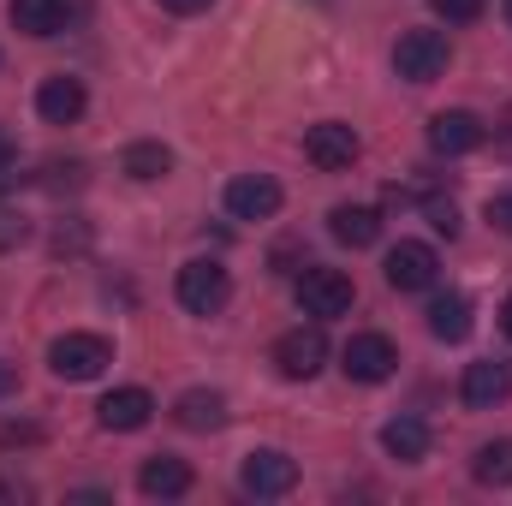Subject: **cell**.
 Instances as JSON below:
<instances>
[{
    "label": "cell",
    "instance_id": "cell-1",
    "mask_svg": "<svg viewBox=\"0 0 512 506\" xmlns=\"http://www.w3.org/2000/svg\"><path fill=\"white\" fill-rule=\"evenodd\" d=\"M447 66H453V48L441 30H405L393 48V72L405 84H435V78H447Z\"/></svg>",
    "mask_w": 512,
    "mask_h": 506
},
{
    "label": "cell",
    "instance_id": "cell-2",
    "mask_svg": "<svg viewBox=\"0 0 512 506\" xmlns=\"http://www.w3.org/2000/svg\"><path fill=\"white\" fill-rule=\"evenodd\" d=\"M108 364H114V346L102 334H60L48 346V370L60 381H96Z\"/></svg>",
    "mask_w": 512,
    "mask_h": 506
},
{
    "label": "cell",
    "instance_id": "cell-3",
    "mask_svg": "<svg viewBox=\"0 0 512 506\" xmlns=\"http://www.w3.org/2000/svg\"><path fill=\"white\" fill-rule=\"evenodd\" d=\"M239 489L256 495V501L292 495L298 489V459H286L280 447H256V453H245V465H239Z\"/></svg>",
    "mask_w": 512,
    "mask_h": 506
},
{
    "label": "cell",
    "instance_id": "cell-4",
    "mask_svg": "<svg viewBox=\"0 0 512 506\" xmlns=\"http://www.w3.org/2000/svg\"><path fill=\"white\" fill-rule=\"evenodd\" d=\"M358 155H364V137L346 126V120H322V126L304 131V161L316 173H346Z\"/></svg>",
    "mask_w": 512,
    "mask_h": 506
},
{
    "label": "cell",
    "instance_id": "cell-5",
    "mask_svg": "<svg viewBox=\"0 0 512 506\" xmlns=\"http://www.w3.org/2000/svg\"><path fill=\"white\" fill-rule=\"evenodd\" d=\"M322 364H328V334H322V328H286V334L274 340V370L286 381L322 376Z\"/></svg>",
    "mask_w": 512,
    "mask_h": 506
},
{
    "label": "cell",
    "instance_id": "cell-6",
    "mask_svg": "<svg viewBox=\"0 0 512 506\" xmlns=\"http://www.w3.org/2000/svg\"><path fill=\"white\" fill-rule=\"evenodd\" d=\"M227 298H233V280L221 262H185L179 268V304L191 316H215V310H227Z\"/></svg>",
    "mask_w": 512,
    "mask_h": 506
},
{
    "label": "cell",
    "instance_id": "cell-7",
    "mask_svg": "<svg viewBox=\"0 0 512 506\" xmlns=\"http://www.w3.org/2000/svg\"><path fill=\"white\" fill-rule=\"evenodd\" d=\"M352 274H340V268H304V280H298V304H304V316H316V322H328V316H346L352 310Z\"/></svg>",
    "mask_w": 512,
    "mask_h": 506
},
{
    "label": "cell",
    "instance_id": "cell-8",
    "mask_svg": "<svg viewBox=\"0 0 512 506\" xmlns=\"http://www.w3.org/2000/svg\"><path fill=\"white\" fill-rule=\"evenodd\" d=\"M340 370L352 381H364V387H376V381H387L399 370V346L387 334H352L346 352H340Z\"/></svg>",
    "mask_w": 512,
    "mask_h": 506
},
{
    "label": "cell",
    "instance_id": "cell-9",
    "mask_svg": "<svg viewBox=\"0 0 512 506\" xmlns=\"http://www.w3.org/2000/svg\"><path fill=\"white\" fill-rule=\"evenodd\" d=\"M435 280H441V256L429 251V245L399 239V245L387 251V286H393V292H429Z\"/></svg>",
    "mask_w": 512,
    "mask_h": 506
},
{
    "label": "cell",
    "instance_id": "cell-10",
    "mask_svg": "<svg viewBox=\"0 0 512 506\" xmlns=\"http://www.w3.org/2000/svg\"><path fill=\"white\" fill-rule=\"evenodd\" d=\"M227 215L233 221H274L280 215V185L268 173H239L227 185Z\"/></svg>",
    "mask_w": 512,
    "mask_h": 506
},
{
    "label": "cell",
    "instance_id": "cell-11",
    "mask_svg": "<svg viewBox=\"0 0 512 506\" xmlns=\"http://www.w3.org/2000/svg\"><path fill=\"white\" fill-rule=\"evenodd\" d=\"M483 137H489V126H483L477 114H465V108L429 120V149H435V155H471Z\"/></svg>",
    "mask_w": 512,
    "mask_h": 506
},
{
    "label": "cell",
    "instance_id": "cell-12",
    "mask_svg": "<svg viewBox=\"0 0 512 506\" xmlns=\"http://www.w3.org/2000/svg\"><path fill=\"white\" fill-rule=\"evenodd\" d=\"M507 393H512V370H507V364H495V358H483V364H465L459 399H465L471 411H495Z\"/></svg>",
    "mask_w": 512,
    "mask_h": 506
},
{
    "label": "cell",
    "instance_id": "cell-13",
    "mask_svg": "<svg viewBox=\"0 0 512 506\" xmlns=\"http://www.w3.org/2000/svg\"><path fill=\"white\" fill-rule=\"evenodd\" d=\"M155 417V399L143 393V387H114L102 405H96V423L102 429H114V435H131V429H143Z\"/></svg>",
    "mask_w": 512,
    "mask_h": 506
},
{
    "label": "cell",
    "instance_id": "cell-14",
    "mask_svg": "<svg viewBox=\"0 0 512 506\" xmlns=\"http://www.w3.org/2000/svg\"><path fill=\"white\" fill-rule=\"evenodd\" d=\"M84 84L78 78H66V72H54V78H42V90H36V114L48 120V126H72L78 114H84Z\"/></svg>",
    "mask_w": 512,
    "mask_h": 506
},
{
    "label": "cell",
    "instance_id": "cell-15",
    "mask_svg": "<svg viewBox=\"0 0 512 506\" xmlns=\"http://www.w3.org/2000/svg\"><path fill=\"white\" fill-rule=\"evenodd\" d=\"M173 423H179V429H191V435H209V429H221V423H227V399H221L215 387H191V393H179V399H173Z\"/></svg>",
    "mask_w": 512,
    "mask_h": 506
},
{
    "label": "cell",
    "instance_id": "cell-16",
    "mask_svg": "<svg viewBox=\"0 0 512 506\" xmlns=\"http://www.w3.org/2000/svg\"><path fill=\"white\" fill-rule=\"evenodd\" d=\"M328 233H334L340 245H352V251H370V245L382 239V215L364 209V203H340V209L328 215Z\"/></svg>",
    "mask_w": 512,
    "mask_h": 506
},
{
    "label": "cell",
    "instance_id": "cell-17",
    "mask_svg": "<svg viewBox=\"0 0 512 506\" xmlns=\"http://www.w3.org/2000/svg\"><path fill=\"white\" fill-rule=\"evenodd\" d=\"M471 298L465 292H435V304H429V334L435 340H447V346H459V340H471Z\"/></svg>",
    "mask_w": 512,
    "mask_h": 506
},
{
    "label": "cell",
    "instance_id": "cell-18",
    "mask_svg": "<svg viewBox=\"0 0 512 506\" xmlns=\"http://www.w3.org/2000/svg\"><path fill=\"white\" fill-rule=\"evenodd\" d=\"M137 489L149 495V501H179V495H191V465L185 459H149L143 471H137Z\"/></svg>",
    "mask_w": 512,
    "mask_h": 506
},
{
    "label": "cell",
    "instance_id": "cell-19",
    "mask_svg": "<svg viewBox=\"0 0 512 506\" xmlns=\"http://www.w3.org/2000/svg\"><path fill=\"white\" fill-rule=\"evenodd\" d=\"M382 447H387V459L417 465V459L429 453V423H423V417H411V411H399L393 423H382Z\"/></svg>",
    "mask_w": 512,
    "mask_h": 506
},
{
    "label": "cell",
    "instance_id": "cell-20",
    "mask_svg": "<svg viewBox=\"0 0 512 506\" xmlns=\"http://www.w3.org/2000/svg\"><path fill=\"white\" fill-rule=\"evenodd\" d=\"M120 173L137 179V185L167 179V173H173V149H167V143H155V137H137V143H126V155H120Z\"/></svg>",
    "mask_w": 512,
    "mask_h": 506
},
{
    "label": "cell",
    "instance_id": "cell-21",
    "mask_svg": "<svg viewBox=\"0 0 512 506\" xmlns=\"http://www.w3.org/2000/svg\"><path fill=\"white\" fill-rule=\"evenodd\" d=\"M6 18H12V30H24V36H60V30H66V0H12Z\"/></svg>",
    "mask_w": 512,
    "mask_h": 506
},
{
    "label": "cell",
    "instance_id": "cell-22",
    "mask_svg": "<svg viewBox=\"0 0 512 506\" xmlns=\"http://www.w3.org/2000/svg\"><path fill=\"white\" fill-rule=\"evenodd\" d=\"M471 477L489 483V489H512V441H489V447H477Z\"/></svg>",
    "mask_w": 512,
    "mask_h": 506
},
{
    "label": "cell",
    "instance_id": "cell-23",
    "mask_svg": "<svg viewBox=\"0 0 512 506\" xmlns=\"http://www.w3.org/2000/svg\"><path fill=\"white\" fill-rule=\"evenodd\" d=\"M429 6H435V18H447V24H477L489 0H429Z\"/></svg>",
    "mask_w": 512,
    "mask_h": 506
},
{
    "label": "cell",
    "instance_id": "cell-24",
    "mask_svg": "<svg viewBox=\"0 0 512 506\" xmlns=\"http://www.w3.org/2000/svg\"><path fill=\"white\" fill-rule=\"evenodd\" d=\"M429 221H435V233H447V239L459 233V209H453L447 197H435V203H429Z\"/></svg>",
    "mask_w": 512,
    "mask_h": 506
},
{
    "label": "cell",
    "instance_id": "cell-25",
    "mask_svg": "<svg viewBox=\"0 0 512 506\" xmlns=\"http://www.w3.org/2000/svg\"><path fill=\"white\" fill-rule=\"evenodd\" d=\"M30 441H42L36 423H0V447H30Z\"/></svg>",
    "mask_w": 512,
    "mask_h": 506
},
{
    "label": "cell",
    "instance_id": "cell-26",
    "mask_svg": "<svg viewBox=\"0 0 512 506\" xmlns=\"http://www.w3.org/2000/svg\"><path fill=\"white\" fill-rule=\"evenodd\" d=\"M489 227H495V233H507V239H512V191H501V197H489Z\"/></svg>",
    "mask_w": 512,
    "mask_h": 506
},
{
    "label": "cell",
    "instance_id": "cell-27",
    "mask_svg": "<svg viewBox=\"0 0 512 506\" xmlns=\"http://www.w3.org/2000/svg\"><path fill=\"white\" fill-rule=\"evenodd\" d=\"M12 245H24V221L18 215H0V251H12Z\"/></svg>",
    "mask_w": 512,
    "mask_h": 506
},
{
    "label": "cell",
    "instance_id": "cell-28",
    "mask_svg": "<svg viewBox=\"0 0 512 506\" xmlns=\"http://www.w3.org/2000/svg\"><path fill=\"white\" fill-rule=\"evenodd\" d=\"M161 6H167V12H209L215 0H161Z\"/></svg>",
    "mask_w": 512,
    "mask_h": 506
},
{
    "label": "cell",
    "instance_id": "cell-29",
    "mask_svg": "<svg viewBox=\"0 0 512 506\" xmlns=\"http://www.w3.org/2000/svg\"><path fill=\"white\" fill-rule=\"evenodd\" d=\"M12 387H18V370H12V364H0V399H6Z\"/></svg>",
    "mask_w": 512,
    "mask_h": 506
},
{
    "label": "cell",
    "instance_id": "cell-30",
    "mask_svg": "<svg viewBox=\"0 0 512 506\" xmlns=\"http://www.w3.org/2000/svg\"><path fill=\"white\" fill-rule=\"evenodd\" d=\"M501 328H507V340H512V298L501 304Z\"/></svg>",
    "mask_w": 512,
    "mask_h": 506
},
{
    "label": "cell",
    "instance_id": "cell-31",
    "mask_svg": "<svg viewBox=\"0 0 512 506\" xmlns=\"http://www.w3.org/2000/svg\"><path fill=\"white\" fill-rule=\"evenodd\" d=\"M0 501H12V483H0Z\"/></svg>",
    "mask_w": 512,
    "mask_h": 506
},
{
    "label": "cell",
    "instance_id": "cell-32",
    "mask_svg": "<svg viewBox=\"0 0 512 506\" xmlns=\"http://www.w3.org/2000/svg\"><path fill=\"white\" fill-rule=\"evenodd\" d=\"M507 18H512V0H507Z\"/></svg>",
    "mask_w": 512,
    "mask_h": 506
}]
</instances>
